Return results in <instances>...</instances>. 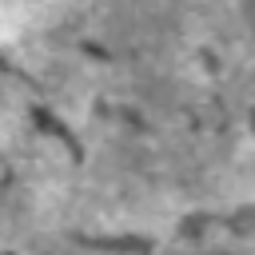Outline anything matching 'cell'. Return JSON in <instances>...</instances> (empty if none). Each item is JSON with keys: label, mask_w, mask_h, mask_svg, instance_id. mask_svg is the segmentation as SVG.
Returning a JSON list of instances; mask_svg holds the SVG:
<instances>
[{"label": "cell", "mask_w": 255, "mask_h": 255, "mask_svg": "<svg viewBox=\"0 0 255 255\" xmlns=\"http://www.w3.org/2000/svg\"><path fill=\"white\" fill-rule=\"evenodd\" d=\"M16 24H20V20H16V12L0 0V36H12V32H16Z\"/></svg>", "instance_id": "6da1fadb"}]
</instances>
